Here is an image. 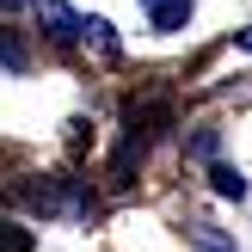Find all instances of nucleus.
<instances>
[{"mask_svg": "<svg viewBox=\"0 0 252 252\" xmlns=\"http://www.w3.org/2000/svg\"><path fill=\"white\" fill-rule=\"evenodd\" d=\"M234 43H240L246 56H252V25H246V31H234Z\"/></svg>", "mask_w": 252, "mask_h": 252, "instance_id": "nucleus-7", "label": "nucleus"}, {"mask_svg": "<svg viewBox=\"0 0 252 252\" xmlns=\"http://www.w3.org/2000/svg\"><path fill=\"white\" fill-rule=\"evenodd\" d=\"M0 252H31V234L19 221H0Z\"/></svg>", "mask_w": 252, "mask_h": 252, "instance_id": "nucleus-4", "label": "nucleus"}, {"mask_svg": "<svg viewBox=\"0 0 252 252\" xmlns=\"http://www.w3.org/2000/svg\"><path fill=\"white\" fill-rule=\"evenodd\" d=\"M209 179H216V191H221V197H234V203L246 197V179H240V166H216Z\"/></svg>", "mask_w": 252, "mask_h": 252, "instance_id": "nucleus-3", "label": "nucleus"}, {"mask_svg": "<svg viewBox=\"0 0 252 252\" xmlns=\"http://www.w3.org/2000/svg\"><path fill=\"white\" fill-rule=\"evenodd\" d=\"M191 6H197V0H142V12H148V25H154V31H185Z\"/></svg>", "mask_w": 252, "mask_h": 252, "instance_id": "nucleus-2", "label": "nucleus"}, {"mask_svg": "<svg viewBox=\"0 0 252 252\" xmlns=\"http://www.w3.org/2000/svg\"><path fill=\"white\" fill-rule=\"evenodd\" d=\"M0 62H6V68H25V49H19V43H12V37H6V31H0Z\"/></svg>", "mask_w": 252, "mask_h": 252, "instance_id": "nucleus-6", "label": "nucleus"}, {"mask_svg": "<svg viewBox=\"0 0 252 252\" xmlns=\"http://www.w3.org/2000/svg\"><path fill=\"white\" fill-rule=\"evenodd\" d=\"M86 37H93L98 49H117V37H111V25H105V19H86Z\"/></svg>", "mask_w": 252, "mask_h": 252, "instance_id": "nucleus-5", "label": "nucleus"}, {"mask_svg": "<svg viewBox=\"0 0 252 252\" xmlns=\"http://www.w3.org/2000/svg\"><path fill=\"white\" fill-rule=\"evenodd\" d=\"M37 19L49 25V37L56 43H74V37H86V19L74 6H62V0H37Z\"/></svg>", "mask_w": 252, "mask_h": 252, "instance_id": "nucleus-1", "label": "nucleus"}, {"mask_svg": "<svg viewBox=\"0 0 252 252\" xmlns=\"http://www.w3.org/2000/svg\"><path fill=\"white\" fill-rule=\"evenodd\" d=\"M216 252H228V246H216Z\"/></svg>", "mask_w": 252, "mask_h": 252, "instance_id": "nucleus-8", "label": "nucleus"}]
</instances>
